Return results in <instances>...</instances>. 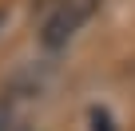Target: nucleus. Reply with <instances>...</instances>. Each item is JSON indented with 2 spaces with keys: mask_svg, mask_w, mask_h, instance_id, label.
<instances>
[{
  "mask_svg": "<svg viewBox=\"0 0 135 131\" xmlns=\"http://www.w3.org/2000/svg\"><path fill=\"white\" fill-rule=\"evenodd\" d=\"M95 8H99V0H52V16L40 28V44L48 52H60L68 40L91 20Z\"/></svg>",
  "mask_w": 135,
  "mask_h": 131,
  "instance_id": "1",
  "label": "nucleus"
},
{
  "mask_svg": "<svg viewBox=\"0 0 135 131\" xmlns=\"http://www.w3.org/2000/svg\"><path fill=\"white\" fill-rule=\"evenodd\" d=\"M88 131H119L115 119L107 115V107H91L88 111Z\"/></svg>",
  "mask_w": 135,
  "mask_h": 131,
  "instance_id": "2",
  "label": "nucleus"
},
{
  "mask_svg": "<svg viewBox=\"0 0 135 131\" xmlns=\"http://www.w3.org/2000/svg\"><path fill=\"white\" fill-rule=\"evenodd\" d=\"M0 131H16V115L8 103H0Z\"/></svg>",
  "mask_w": 135,
  "mask_h": 131,
  "instance_id": "3",
  "label": "nucleus"
},
{
  "mask_svg": "<svg viewBox=\"0 0 135 131\" xmlns=\"http://www.w3.org/2000/svg\"><path fill=\"white\" fill-rule=\"evenodd\" d=\"M0 20H4V16H0Z\"/></svg>",
  "mask_w": 135,
  "mask_h": 131,
  "instance_id": "4",
  "label": "nucleus"
}]
</instances>
